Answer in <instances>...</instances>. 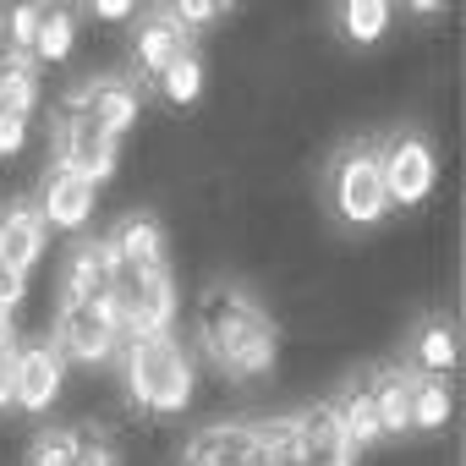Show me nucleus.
<instances>
[{"instance_id":"nucleus-1","label":"nucleus","mask_w":466,"mask_h":466,"mask_svg":"<svg viewBox=\"0 0 466 466\" xmlns=\"http://www.w3.org/2000/svg\"><path fill=\"white\" fill-rule=\"evenodd\" d=\"M192 346L198 357L225 379V384H258L275 373L280 362V329L264 313V302L253 291H242L237 280H214L198 291L192 308Z\"/></svg>"},{"instance_id":"nucleus-2","label":"nucleus","mask_w":466,"mask_h":466,"mask_svg":"<svg viewBox=\"0 0 466 466\" xmlns=\"http://www.w3.org/2000/svg\"><path fill=\"white\" fill-rule=\"evenodd\" d=\"M121 384L137 411L148 417H176L198 395V357L176 335H127L121 351Z\"/></svg>"},{"instance_id":"nucleus-3","label":"nucleus","mask_w":466,"mask_h":466,"mask_svg":"<svg viewBox=\"0 0 466 466\" xmlns=\"http://www.w3.org/2000/svg\"><path fill=\"white\" fill-rule=\"evenodd\" d=\"M110 308H116L121 335H170L176 308H181L170 264H154V269H116V297H110Z\"/></svg>"},{"instance_id":"nucleus-4","label":"nucleus","mask_w":466,"mask_h":466,"mask_svg":"<svg viewBox=\"0 0 466 466\" xmlns=\"http://www.w3.org/2000/svg\"><path fill=\"white\" fill-rule=\"evenodd\" d=\"M329 192H335L340 219L379 225L390 214V192H384V176H379V143H346L329 165Z\"/></svg>"},{"instance_id":"nucleus-5","label":"nucleus","mask_w":466,"mask_h":466,"mask_svg":"<svg viewBox=\"0 0 466 466\" xmlns=\"http://www.w3.org/2000/svg\"><path fill=\"white\" fill-rule=\"evenodd\" d=\"M379 176H384L390 208H417V203L433 192V176H439V154H433L428 132L395 127V132L379 143Z\"/></svg>"},{"instance_id":"nucleus-6","label":"nucleus","mask_w":466,"mask_h":466,"mask_svg":"<svg viewBox=\"0 0 466 466\" xmlns=\"http://www.w3.org/2000/svg\"><path fill=\"white\" fill-rule=\"evenodd\" d=\"M56 110L61 116H77V121H88V127H99L110 137H121L143 116V94H137L132 77H88V83L66 88Z\"/></svg>"},{"instance_id":"nucleus-7","label":"nucleus","mask_w":466,"mask_h":466,"mask_svg":"<svg viewBox=\"0 0 466 466\" xmlns=\"http://www.w3.org/2000/svg\"><path fill=\"white\" fill-rule=\"evenodd\" d=\"M50 165H66V170H77V176H88L94 187L99 181H110L116 176V165H121V137H110V132H99V127H88V121H77V116H50Z\"/></svg>"},{"instance_id":"nucleus-8","label":"nucleus","mask_w":466,"mask_h":466,"mask_svg":"<svg viewBox=\"0 0 466 466\" xmlns=\"http://www.w3.org/2000/svg\"><path fill=\"white\" fill-rule=\"evenodd\" d=\"M50 346L61 362H110L116 346H121V324H116V308H61L56 324H50Z\"/></svg>"},{"instance_id":"nucleus-9","label":"nucleus","mask_w":466,"mask_h":466,"mask_svg":"<svg viewBox=\"0 0 466 466\" xmlns=\"http://www.w3.org/2000/svg\"><path fill=\"white\" fill-rule=\"evenodd\" d=\"M291 433H297V461L291 466H351L357 461V444H351L329 395L291 411Z\"/></svg>"},{"instance_id":"nucleus-10","label":"nucleus","mask_w":466,"mask_h":466,"mask_svg":"<svg viewBox=\"0 0 466 466\" xmlns=\"http://www.w3.org/2000/svg\"><path fill=\"white\" fill-rule=\"evenodd\" d=\"M264 444V422H214L181 439L170 466H253Z\"/></svg>"},{"instance_id":"nucleus-11","label":"nucleus","mask_w":466,"mask_h":466,"mask_svg":"<svg viewBox=\"0 0 466 466\" xmlns=\"http://www.w3.org/2000/svg\"><path fill=\"white\" fill-rule=\"evenodd\" d=\"M39 214H45V225L50 230H88V219H94V203H99V187L88 181V176H77V170H66V165H50L45 170V181H39Z\"/></svg>"},{"instance_id":"nucleus-12","label":"nucleus","mask_w":466,"mask_h":466,"mask_svg":"<svg viewBox=\"0 0 466 466\" xmlns=\"http://www.w3.org/2000/svg\"><path fill=\"white\" fill-rule=\"evenodd\" d=\"M116 297V258L105 242H77L61 269V308H110Z\"/></svg>"},{"instance_id":"nucleus-13","label":"nucleus","mask_w":466,"mask_h":466,"mask_svg":"<svg viewBox=\"0 0 466 466\" xmlns=\"http://www.w3.org/2000/svg\"><path fill=\"white\" fill-rule=\"evenodd\" d=\"M50 248V225L39 214L34 198H12L0 203V264L17 269V275H34V264L45 258Z\"/></svg>"},{"instance_id":"nucleus-14","label":"nucleus","mask_w":466,"mask_h":466,"mask_svg":"<svg viewBox=\"0 0 466 466\" xmlns=\"http://www.w3.org/2000/svg\"><path fill=\"white\" fill-rule=\"evenodd\" d=\"M192 50V34L170 17V6H154V12H137V34H132V61H137V72L154 83L176 56H187Z\"/></svg>"},{"instance_id":"nucleus-15","label":"nucleus","mask_w":466,"mask_h":466,"mask_svg":"<svg viewBox=\"0 0 466 466\" xmlns=\"http://www.w3.org/2000/svg\"><path fill=\"white\" fill-rule=\"evenodd\" d=\"M61 390H66V362L56 357V346L50 340H23V351H17V406L23 411H50Z\"/></svg>"},{"instance_id":"nucleus-16","label":"nucleus","mask_w":466,"mask_h":466,"mask_svg":"<svg viewBox=\"0 0 466 466\" xmlns=\"http://www.w3.org/2000/svg\"><path fill=\"white\" fill-rule=\"evenodd\" d=\"M368 379H373L379 433H384V439L411 433V390H417V373H411L406 362H384V368H368Z\"/></svg>"},{"instance_id":"nucleus-17","label":"nucleus","mask_w":466,"mask_h":466,"mask_svg":"<svg viewBox=\"0 0 466 466\" xmlns=\"http://www.w3.org/2000/svg\"><path fill=\"white\" fill-rule=\"evenodd\" d=\"M105 248H110L116 269H154V264H165V225L148 214H127V219H116Z\"/></svg>"},{"instance_id":"nucleus-18","label":"nucleus","mask_w":466,"mask_h":466,"mask_svg":"<svg viewBox=\"0 0 466 466\" xmlns=\"http://www.w3.org/2000/svg\"><path fill=\"white\" fill-rule=\"evenodd\" d=\"M329 400H335V411H340V422H346V433H351L357 450H368V444L384 439V433H379V411H373V379H368V368L351 373V379L340 384V395H329Z\"/></svg>"},{"instance_id":"nucleus-19","label":"nucleus","mask_w":466,"mask_h":466,"mask_svg":"<svg viewBox=\"0 0 466 466\" xmlns=\"http://www.w3.org/2000/svg\"><path fill=\"white\" fill-rule=\"evenodd\" d=\"M77 6H39V28H34V61L39 66H61V61H72V50H77Z\"/></svg>"},{"instance_id":"nucleus-20","label":"nucleus","mask_w":466,"mask_h":466,"mask_svg":"<svg viewBox=\"0 0 466 466\" xmlns=\"http://www.w3.org/2000/svg\"><path fill=\"white\" fill-rule=\"evenodd\" d=\"M0 110H39V61L28 50H0Z\"/></svg>"},{"instance_id":"nucleus-21","label":"nucleus","mask_w":466,"mask_h":466,"mask_svg":"<svg viewBox=\"0 0 466 466\" xmlns=\"http://www.w3.org/2000/svg\"><path fill=\"white\" fill-rule=\"evenodd\" d=\"M406 368L422 373V379H444L455 368V324L450 319H428L417 329V340H411V362Z\"/></svg>"},{"instance_id":"nucleus-22","label":"nucleus","mask_w":466,"mask_h":466,"mask_svg":"<svg viewBox=\"0 0 466 466\" xmlns=\"http://www.w3.org/2000/svg\"><path fill=\"white\" fill-rule=\"evenodd\" d=\"M154 88H159L165 105H192V99L203 94V56H198V45H192L187 56H176V61L154 77Z\"/></svg>"},{"instance_id":"nucleus-23","label":"nucleus","mask_w":466,"mask_h":466,"mask_svg":"<svg viewBox=\"0 0 466 466\" xmlns=\"http://www.w3.org/2000/svg\"><path fill=\"white\" fill-rule=\"evenodd\" d=\"M450 411H455L450 384H444V379H422V373H417V390H411V428L433 433V428H444V422H450Z\"/></svg>"},{"instance_id":"nucleus-24","label":"nucleus","mask_w":466,"mask_h":466,"mask_svg":"<svg viewBox=\"0 0 466 466\" xmlns=\"http://www.w3.org/2000/svg\"><path fill=\"white\" fill-rule=\"evenodd\" d=\"M83 433H88V428H72V422H66V428H45V433L28 444V461H23V466H72L77 450H83Z\"/></svg>"},{"instance_id":"nucleus-25","label":"nucleus","mask_w":466,"mask_h":466,"mask_svg":"<svg viewBox=\"0 0 466 466\" xmlns=\"http://www.w3.org/2000/svg\"><path fill=\"white\" fill-rule=\"evenodd\" d=\"M340 28H346L351 45H373L390 28V6H384V0H351V6L340 12Z\"/></svg>"},{"instance_id":"nucleus-26","label":"nucleus","mask_w":466,"mask_h":466,"mask_svg":"<svg viewBox=\"0 0 466 466\" xmlns=\"http://www.w3.org/2000/svg\"><path fill=\"white\" fill-rule=\"evenodd\" d=\"M39 6H6L0 12V50H34Z\"/></svg>"},{"instance_id":"nucleus-27","label":"nucleus","mask_w":466,"mask_h":466,"mask_svg":"<svg viewBox=\"0 0 466 466\" xmlns=\"http://www.w3.org/2000/svg\"><path fill=\"white\" fill-rule=\"evenodd\" d=\"M170 17H176L187 34H198V28H208V23H219L225 6H219V0H181V6H170Z\"/></svg>"},{"instance_id":"nucleus-28","label":"nucleus","mask_w":466,"mask_h":466,"mask_svg":"<svg viewBox=\"0 0 466 466\" xmlns=\"http://www.w3.org/2000/svg\"><path fill=\"white\" fill-rule=\"evenodd\" d=\"M28 121L34 116H23V110H0V159H12V154L28 148Z\"/></svg>"},{"instance_id":"nucleus-29","label":"nucleus","mask_w":466,"mask_h":466,"mask_svg":"<svg viewBox=\"0 0 466 466\" xmlns=\"http://www.w3.org/2000/svg\"><path fill=\"white\" fill-rule=\"evenodd\" d=\"M72 466H121V461H116L110 439H99V433L88 428V433H83V450H77V461H72Z\"/></svg>"},{"instance_id":"nucleus-30","label":"nucleus","mask_w":466,"mask_h":466,"mask_svg":"<svg viewBox=\"0 0 466 466\" xmlns=\"http://www.w3.org/2000/svg\"><path fill=\"white\" fill-rule=\"evenodd\" d=\"M23 297H28V275H17V269H6V264H0V308L12 313Z\"/></svg>"},{"instance_id":"nucleus-31","label":"nucleus","mask_w":466,"mask_h":466,"mask_svg":"<svg viewBox=\"0 0 466 466\" xmlns=\"http://www.w3.org/2000/svg\"><path fill=\"white\" fill-rule=\"evenodd\" d=\"M17 406V357H0V411Z\"/></svg>"},{"instance_id":"nucleus-32","label":"nucleus","mask_w":466,"mask_h":466,"mask_svg":"<svg viewBox=\"0 0 466 466\" xmlns=\"http://www.w3.org/2000/svg\"><path fill=\"white\" fill-rule=\"evenodd\" d=\"M23 351V329H17V319L0 308V357H17Z\"/></svg>"},{"instance_id":"nucleus-33","label":"nucleus","mask_w":466,"mask_h":466,"mask_svg":"<svg viewBox=\"0 0 466 466\" xmlns=\"http://www.w3.org/2000/svg\"><path fill=\"white\" fill-rule=\"evenodd\" d=\"M94 17L99 23H127V17H137V6H132V0H99Z\"/></svg>"},{"instance_id":"nucleus-34","label":"nucleus","mask_w":466,"mask_h":466,"mask_svg":"<svg viewBox=\"0 0 466 466\" xmlns=\"http://www.w3.org/2000/svg\"><path fill=\"white\" fill-rule=\"evenodd\" d=\"M253 466H264V455H258V461H253Z\"/></svg>"}]
</instances>
